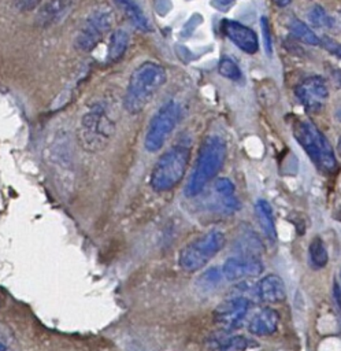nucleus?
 Returning a JSON list of instances; mask_svg holds the SVG:
<instances>
[{
  "label": "nucleus",
  "mask_w": 341,
  "mask_h": 351,
  "mask_svg": "<svg viewBox=\"0 0 341 351\" xmlns=\"http://www.w3.org/2000/svg\"><path fill=\"white\" fill-rule=\"evenodd\" d=\"M115 129L116 121L108 104L96 101L79 119L77 129L78 144L86 152H99L108 145Z\"/></svg>",
  "instance_id": "1"
},
{
  "label": "nucleus",
  "mask_w": 341,
  "mask_h": 351,
  "mask_svg": "<svg viewBox=\"0 0 341 351\" xmlns=\"http://www.w3.org/2000/svg\"><path fill=\"white\" fill-rule=\"evenodd\" d=\"M166 70L155 62H144L130 74L123 107L130 114L141 112L166 82Z\"/></svg>",
  "instance_id": "2"
},
{
  "label": "nucleus",
  "mask_w": 341,
  "mask_h": 351,
  "mask_svg": "<svg viewBox=\"0 0 341 351\" xmlns=\"http://www.w3.org/2000/svg\"><path fill=\"white\" fill-rule=\"evenodd\" d=\"M226 143L219 136H208L200 145L197 159L189 181L185 186V195L192 197L199 195L205 185L219 173L226 159Z\"/></svg>",
  "instance_id": "3"
},
{
  "label": "nucleus",
  "mask_w": 341,
  "mask_h": 351,
  "mask_svg": "<svg viewBox=\"0 0 341 351\" xmlns=\"http://www.w3.org/2000/svg\"><path fill=\"white\" fill-rule=\"evenodd\" d=\"M293 136L320 171L327 174L337 171L338 163L329 140L311 121L297 119L293 125Z\"/></svg>",
  "instance_id": "4"
},
{
  "label": "nucleus",
  "mask_w": 341,
  "mask_h": 351,
  "mask_svg": "<svg viewBox=\"0 0 341 351\" xmlns=\"http://www.w3.org/2000/svg\"><path fill=\"white\" fill-rule=\"evenodd\" d=\"M189 160V148L185 145H174L167 149L152 169L149 182L156 192H167L173 189L184 178Z\"/></svg>",
  "instance_id": "5"
},
{
  "label": "nucleus",
  "mask_w": 341,
  "mask_h": 351,
  "mask_svg": "<svg viewBox=\"0 0 341 351\" xmlns=\"http://www.w3.org/2000/svg\"><path fill=\"white\" fill-rule=\"evenodd\" d=\"M226 236L222 230H210L203 236L186 244L178 258L181 269L185 271H197L204 267L223 247Z\"/></svg>",
  "instance_id": "6"
},
{
  "label": "nucleus",
  "mask_w": 341,
  "mask_h": 351,
  "mask_svg": "<svg viewBox=\"0 0 341 351\" xmlns=\"http://www.w3.org/2000/svg\"><path fill=\"white\" fill-rule=\"evenodd\" d=\"M114 22L115 16L111 8L105 5L94 8L81 25L75 36V47L84 52L92 51L111 30Z\"/></svg>",
  "instance_id": "7"
},
{
  "label": "nucleus",
  "mask_w": 341,
  "mask_h": 351,
  "mask_svg": "<svg viewBox=\"0 0 341 351\" xmlns=\"http://www.w3.org/2000/svg\"><path fill=\"white\" fill-rule=\"evenodd\" d=\"M179 106L174 100L167 101L157 110L145 133L144 145L147 151L156 152L163 147L179 121Z\"/></svg>",
  "instance_id": "8"
},
{
  "label": "nucleus",
  "mask_w": 341,
  "mask_h": 351,
  "mask_svg": "<svg viewBox=\"0 0 341 351\" xmlns=\"http://www.w3.org/2000/svg\"><path fill=\"white\" fill-rule=\"evenodd\" d=\"M294 93L300 104L310 112L320 111L329 99L327 82L320 75H311L303 80L296 86Z\"/></svg>",
  "instance_id": "9"
},
{
  "label": "nucleus",
  "mask_w": 341,
  "mask_h": 351,
  "mask_svg": "<svg viewBox=\"0 0 341 351\" xmlns=\"http://www.w3.org/2000/svg\"><path fill=\"white\" fill-rule=\"evenodd\" d=\"M251 308V302L247 298L237 296L222 302L214 311L215 322L226 329L233 330L241 326Z\"/></svg>",
  "instance_id": "10"
},
{
  "label": "nucleus",
  "mask_w": 341,
  "mask_h": 351,
  "mask_svg": "<svg viewBox=\"0 0 341 351\" xmlns=\"http://www.w3.org/2000/svg\"><path fill=\"white\" fill-rule=\"evenodd\" d=\"M263 271V263L259 258L251 255L229 258L222 266V276L227 281H238L256 277Z\"/></svg>",
  "instance_id": "11"
},
{
  "label": "nucleus",
  "mask_w": 341,
  "mask_h": 351,
  "mask_svg": "<svg viewBox=\"0 0 341 351\" xmlns=\"http://www.w3.org/2000/svg\"><path fill=\"white\" fill-rule=\"evenodd\" d=\"M222 30L230 38L241 51L252 55L256 53L259 49V40L256 33L249 29L248 26L231 21V19H225L222 21Z\"/></svg>",
  "instance_id": "12"
},
{
  "label": "nucleus",
  "mask_w": 341,
  "mask_h": 351,
  "mask_svg": "<svg viewBox=\"0 0 341 351\" xmlns=\"http://www.w3.org/2000/svg\"><path fill=\"white\" fill-rule=\"evenodd\" d=\"M74 0H49L41 5L36 15V23L51 26L60 22L73 8Z\"/></svg>",
  "instance_id": "13"
},
{
  "label": "nucleus",
  "mask_w": 341,
  "mask_h": 351,
  "mask_svg": "<svg viewBox=\"0 0 341 351\" xmlns=\"http://www.w3.org/2000/svg\"><path fill=\"white\" fill-rule=\"evenodd\" d=\"M257 298L266 303H281L286 299V287L277 274L264 276L256 285Z\"/></svg>",
  "instance_id": "14"
},
{
  "label": "nucleus",
  "mask_w": 341,
  "mask_h": 351,
  "mask_svg": "<svg viewBox=\"0 0 341 351\" xmlns=\"http://www.w3.org/2000/svg\"><path fill=\"white\" fill-rule=\"evenodd\" d=\"M279 324V315L274 308L263 307L255 313L248 324V330L256 336H270L273 335Z\"/></svg>",
  "instance_id": "15"
},
{
  "label": "nucleus",
  "mask_w": 341,
  "mask_h": 351,
  "mask_svg": "<svg viewBox=\"0 0 341 351\" xmlns=\"http://www.w3.org/2000/svg\"><path fill=\"white\" fill-rule=\"evenodd\" d=\"M255 213L264 236L270 241H275L277 230H275V219H274L271 204L266 199H257L255 203Z\"/></svg>",
  "instance_id": "16"
},
{
  "label": "nucleus",
  "mask_w": 341,
  "mask_h": 351,
  "mask_svg": "<svg viewBox=\"0 0 341 351\" xmlns=\"http://www.w3.org/2000/svg\"><path fill=\"white\" fill-rule=\"evenodd\" d=\"M115 3L118 4V7L125 14V16L130 21V23L136 29H138L141 32H151L152 30L148 18L145 16L142 10L140 8V5L134 0H115Z\"/></svg>",
  "instance_id": "17"
},
{
  "label": "nucleus",
  "mask_w": 341,
  "mask_h": 351,
  "mask_svg": "<svg viewBox=\"0 0 341 351\" xmlns=\"http://www.w3.org/2000/svg\"><path fill=\"white\" fill-rule=\"evenodd\" d=\"M130 43V36L123 29H116L111 33L108 51H107V62L115 63L118 62L126 52Z\"/></svg>",
  "instance_id": "18"
},
{
  "label": "nucleus",
  "mask_w": 341,
  "mask_h": 351,
  "mask_svg": "<svg viewBox=\"0 0 341 351\" xmlns=\"http://www.w3.org/2000/svg\"><path fill=\"white\" fill-rule=\"evenodd\" d=\"M216 351H247L256 347V341L245 336H230L222 340H216L212 344Z\"/></svg>",
  "instance_id": "19"
},
{
  "label": "nucleus",
  "mask_w": 341,
  "mask_h": 351,
  "mask_svg": "<svg viewBox=\"0 0 341 351\" xmlns=\"http://www.w3.org/2000/svg\"><path fill=\"white\" fill-rule=\"evenodd\" d=\"M288 30L293 37L303 41L304 44H308V45H318L319 44L318 36L299 18H292L288 22Z\"/></svg>",
  "instance_id": "20"
},
{
  "label": "nucleus",
  "mask_w": 341,
  "mask_h": 351,
  "mask_svg": "<svg viewBox=\"0 0 341 351\" xmlns=\"http://www.w3.org/2000/svg\"><path fill=\"white\" fill-rule=\"evenodd\" d=\"M308 254H310V259H311V263L318 267V269H322L327 265L329 262V254H327V250L322 241L320 237H314L310 243V247H308Z\"/></svg>",
  "instance_id": "21"
},
{
  "label": "nucleus",
  "mask_w": 341,
  "mask_h": 351,
  "mask_svg": "<svg viewBox=\"0 0 341 351\" xmlns=\"http://www.w3.org/2000/svg\"><path fill=\"white\" fill-rule=\"evenodd\" d=\"M308 21L318 27H333L334 25V19L320 5H315L311 8V11L308 12Z\"/></svg>",
  "instance_id": "22"
},
{
  "label": "nucleus",
  "mask_w": 341,
  "mask_h": 351,
  "mask_svg": "<svg viewBox=\"0 0 341 351\" xmlns=\"http://www.w3.org/2000/svg\"><path fill=\"white\" fill-rule=\"evenodd\" d=\"M218 73L222 77H225L227 80H231V81H238L242 77V73H241L238 64L233 59H229V58H223L219 62Z\"/></svg>",
  "instance_id": "23"
},
{
  "label": "nucleus",
  "mask_w": 341,
  "mask_h": 351,
  "mask_svg": "<svg viewBox=\"0 0 341 351\" xmlns=\"http://www.w3.org/2000/svg\"><path fill=\"white\" fill-rule=\"evenodd\" d=\"M214 189L219 196H231L234 195V184L226 178V177H220L215 181L214 184Z\"/></svg>",
  "instance_id": "24"
},
{
  "label": "nucleus",
  "mask_w": 341,
  "mask_h": 351,
  "mask_svg": "<svg viewBox=\"0 0 341 351\" xmlns=\"http://www.w3.org/2000/svg\"><path fill=\"white\" fill-rule=\"evenodd\" d=\"M0 351H15L11 330L0 322Z\"/></svg>",
  "instance_id": "25"
},
{
  "label": "nucleus",
  "mask_w": 341,
  "mask_h": 351,
  "mask_svg": "<svg viewBox=\"0 0 341 351\" xmlns=\"http://www.w3.org/2000/svg\"><path fill=\"white\" fill-rule=\"evenodd\" d=\"M220 277H222V271H219L216 267H212L208 271H205L200 277V280L205 288H210L211 285H216L220 281Z\"/></svg>",
  "instance_id": "26"
},
{
  "label": "nucleus",
  "mask_w": 341,
  "mask_h": 351,
  "mask_svg": "<svg viewBox=\"0 0 341 351\" xmlns=\"http://www.w3.org/2000/svg\"><path fill=\"white\" fill-rule=\"evenodd\" d=\"M260 25H262V32H263V40H264V48L268 56H271L273 53V40H271V33H270V25L266 16H262L260 19Z\"/></svg>",
  "instance_id": "27"
},
{
  "label": "nucleus",
  "mask_w": 341,
  "mask_h": 351,
  "mask_svg": "<svg viewBox=\"0 0 341 351\" xmlns=\"http://www.w3.org/2000/svg\"><path fill=\"white\" fill-rule=\"evenodd\" d=\"M319 44H320L326 51H329L330 53H333V55H336L337 58L341 59V44H340V43H337L336 40H333V38H330V37H322V38L319 40Z\"/></svg>",
  "instance_id": "28"
},
{
  "label": "nucleus",
  "mask_w": 341,
  "mask_h": 351,
  "mask_svg": "<svg viewBox=\"0 0 341 351\" xmlns=\"http://www.w3.org/2000/svg\"><path fill=\"white\" fill-rule=\"evenodd\" d=\"M236 0H214L212 1V5L216 7L218 10H222V11H226L227 8H230L233 4H234Z\"/></svg>",
  "instance_id": "29"
},
{
  "label": "nucleus",
  "mask_w": 341,
  "mask_h": 351,
  "mask_svg": "<svg viewBox=\"0 0 341 351\" xmlns=\"http://www.w3.org/2000/svg\"><path fill=\"white\" fill-rule=\"evenodd\" d=\"M278 7H286L292 3V0H273Z\"/></svg>",
  "instance_id": "30"
},
{
  "label": "nucleus",
  "mask_w": 341,
  "mask_h": 351,
  "mask_svg": "<svg viewBox=\"0 0 341 351\" xmlns=\"http://www.w3.org/2000/svg\"><path fill=\"white\" fill-rule=\"evenodd\" d=\"M334 117H336V119H337V121H340V122H341V107H338V108L336 110Z\"/></svg>",
  "instance_id": "31"
},
{
  "label": "nucleus",
  "mask_w": 341,
  "mask_h": 351,
  "mask_svg": "<svg viewBox=\"0 0 341 351\" xmlns=\"http://www.w3.org/2000/svg\"><path fill=\"white\" fill-rule=\"evenodd\" d=\"M21 3H25V4H33V3H36L37 0H19Z\"/></svg>",
  "instance_id": "32"
},
{
  "label": "nucleus",
  "mask_w": 341,
  "mask_h": 351,
  "mask_svg": "<svg viewBox=\"0 0 341 351\" xmlns=\"http://www.w3.org/2000/svg\"><path fill=\"white\" fill-rule=\"evenodd\" d=\"M338 149H340V152H341V137H340V140H338Z\"/></svg>",
  "instance_id": "33"
},
{
  "label": "nucleus",
  "mask_w": 341,
  "mask_h": 351,
  "mask_svg": "<svg viewBox=\"0 0 341 351\" xmlns=\"http://www.w3.org/2000/svg\"><path fill=\"white\" fill-rule=\"evenodd\" d=\"M0 304H1V299H0Z\"/></svg>",
  "instance_id": "34"
}]
</instances>
